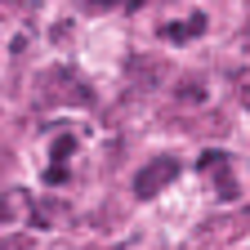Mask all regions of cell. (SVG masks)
Returning <instances> with one entry per match:
<instances>
[{
    "instance_id": "2",
    "label": "cell",
    "mask_w": 250,
    "mask_h": 250,
    "mask_svg": "<svg viewBox=\"0 0 250 250\" xmlns=\"http://www.w3.org/2000/svg\"><path fill=\"white\" fill-rule=\"evenodd\" d=\"M201 31H206V18H201V14H192V18H183V22L161 27V36H166V41H192V36H201Z\"/></svg>"
},
{
    "instance_id": "1",
    "label": "cell",
    "mask_w": 250,
    "mask_h": 250,
    "mask_svg": "<svg viewBox=\"0 0 250 250\" xmlns=\"http://www.w3.org/2000/svg\"><path fill=\"white\" fill-rule=\"evenodd\" d=\"M170 179H179V161H174V156H156V161H147V166L139 170L134 192H139V197H156Z\"/></svg>"
}]
</instances>
